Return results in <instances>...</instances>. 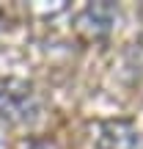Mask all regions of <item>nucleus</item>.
<instances>
[{"label": "nucleus", "instance_id": "1", "mask_svg": "<svg viewBox=\"0 0 143 149\" xmlns=\"http://www.w3.org/2000/svg\"><path fill=\"white\" fill-rule=\"evenodd\" d=\"M41 116V102L30 83L6 80L0 83V119L11 127H30Z\"/></svg>", "mask_w": 143, "mask_h": 149}, {"label": "nucleus", "instance_id": "2", "mask_svg": "<svg viewBox=\"0 0 143 149\" xmlns=\"http://www.w3.org/2000/svg\"><path fill=\"white\" fill-rule=\"evenodd\" d=\"M116 6L110 3H91L83 8V14L77 17V31L85 42H102L110 36L113 25H116Z\"/></svg>", "mask_w": 143, "mask_h": 149}, {"label": "nucleus", "instance_id": "3", "mask_svg": "<svg viewBox=\"0 0 143 149\" xmlns=\"http://www.w3.org/2000/svg\"><path fill=\"white\" fill-rule=\"evenodd\" d=\"M96 149H143L140 146V133L135 130L132 122H105L96 135Z\"/></svg>", "mask_w": 143, "mask_h": 149}, {"label": "nucleus", "instance_id": "4", "mask_svg": "<svg viewBox=\"0 0 143 149\" xmlns=\"http://www.w3.org/2000/svg\"><path fill=\"white\" fill-rule=\"evenodd\" d=\"M17 149H58V146L47 138H22L17 144Z\"/></svg>", "mask_w": 143, "mask_h": 149}]
</instances>
